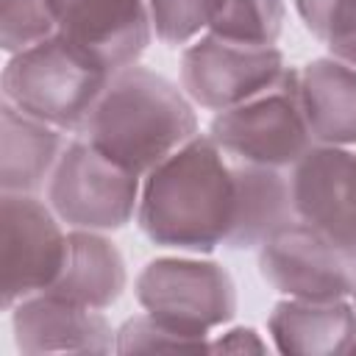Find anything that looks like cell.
Segmentation results:
<instances>
[{"mask_svg":"<svg viewBox=\"0 0 356 356\" xmlns=\"http://www.w3.org/2000/svg\"><path fill=\"white\" fill-rule=\"evenodd\" d=\"M234 206V161L200 131L142 178L136 225L159 248L209 256L225 245Z\"/></svg>","mask_w":356,"mask_h":356,"instance_id":"6da1fadb","label":"cell"},{"mask_svg":"<svg viewBox=\"0 0 356 356\" xmlns=\"http://www.w3.org/2000/svg\"><path fill=\"white\" fill-rule=\"evenodd\" d=\"M195 134H200L197 106L184 86L145 64H131L111 75L75 136L145 178Z\"/></svg>","mask_w":356,"mask_h":356,"instance_id":"7a4b0ae2","label":"cell"},{"mask_svg":"<svg viewBox=\"0 0 356 356\" xmlns=\"http://www.w3.org/2000/svg\"><path fill=\"white\" fill-rule=\"evenodd\" d=\"M114 72L72 47L61 33L8 56L3 67V100L19 111L81 134Z\"/></svg>","mask_w":356,"mask_h":356,"instance_id":"3957f363","label":"cell"},{"mask_svg":"<svg viewBox=\"0 0 356 356\" xmlns=\"http://www.w3.org/2000/svg\"><path fill=\"white\" fill-rule=\"evenodd\" d=\"M134 298L142 312L203 342L225 328L239 306L231 273L200 253L150 259L134 281Z\"/></svg>","mask_w":356,"mask_h":356,"instance_id":"277c9868","label":"cell"},{"mask_svg":"<svg viewBox=\"0 0 356 356\" xmlns=\"http://www.w3.org/2000/svg\"><path fill=\"white\" fill-rule=\"evenodd\" d=\"M209 136L231 161L292 170L314 145L300 100V72L286 67L284 75L253 100L217 111Z\"/></svg>","mask_w":356,"mask_h":356,"instance_id":"5b68a950","label":"cell"},{"mask_svg":"<svg viewBox=\"0 0 356 356\" xmlns=\"http://www.w3.org/2000/svg\"><path fill=\"white\" fill-rule=\"evenodd\" d=\"M142 178L108 159L83 136H70L44 197L67 228L120 231L136 222Z\"/></svg>","mask_w":356,"mask_h":356,"instance_id":"8992f818","label":"cell"},{"mask_svg":"<svg viewBox=\"0 0 356 356\" xmlns=\"http://www.w3.org/2000/svg\"><path fill=\"white\" fill-rule=\"evenodd\" d=\"M70 228L33 192H0V267L3 309L47 292L67 261Z\"/></svg>","mask_w":356,"mask_h":356,"instance_id":"52a82bcc","label":"cell"},{"mask_svg":"<svg viewBox=\"0 0 356 356\" xmlns=\"http://www.w3.org/2000/svg\"><path fill=\"white\" fill-rule=\"evenodd\" d=\"M286 67L278 44H242L206 31L181 47L178 78L197 108L217 114L267 92Z\"/></svg>","mask_w":356,"mask_h":356,"instance_id":"ba28073f","label":"cell"},{"mask_svg":"<svg viewBox=\"0 0 356 356\" xmlns=\"http://www.w3.org/2000/svg\"><path fill=\"white\" fill-rule=\"evenodd\" d=\"M261 278L298 300H345L356 286V256L300 217L278 228L259 250Z\"/></svg>","mask_w":356,"mask_h":356,"instance_id":"9c48e42d","label":"cell"},{"mask_svg":"<svg viewBox=\"0 0 356 356\" xmlns=\"http://www.w3.org/2000/svg\"><path fill=\"white\" fill-rule=\"evenodd\" d=\"M53 11L56 33L108 72L139 64L156 39L147 0H53Z\"/></svg>","mask_w":356,"mask_h":356,"instance_id":"30bf717a","label":"cell"},{"mask_svg":"<svg viewBox=\"0 0 356 356\" xmlns=\"http://www.w3.org/2000/svg\"><path fill=\"white\" fill-rule=\"evenodd\" d=\"M289 178L298 217L356 256V147L314 142Z\"/></svg>","mask_w":356,"mask_h":356,"instance_id":"8fae6325","label":"cell"},{"mask_svg":"<svg viewBox=\"0 0 356 356\" xmlns=\"http://www.w3.org/2000/svg\"><path fill=\"white\" fill-rule=\"evenodd\" d=\"M8 314L19 353H117V328L103 309L39 292L19 300Z\"/></svg>","mask_w":356,"mask_h":356,"instance_id":"7c38bea8","label":"cell"},{"mask_svg":"<svg viewBox=\"0 0 356 356\" xmlns=\"http://www.w3.org/2000/svg\"><path fill=\"white\" fill-rule=\"evenodd\" d=\"M267 334L278 353L334 356L348 353L356 339V306L345 300H298L281 298L270 317Z\"/></svg>","mask_w":356,"mask_h":356,"instance_id":"4fadbf2b","label":"cell"},{"mask_svg":"<svg viewBox=\"0 0 356 356\" xmlns=\"http://www.w3.org/2000/svg\"><path fill=\"white\" fill-rule=\"evenodd\" d=\"M236 206L225 250H259L278 228L298 220L289 170L234 161Z\"/></svg>","mask_w":356,"mask_h":356,"instance_id":"5bb4252c","label":"cell"},{"mask_svg":"<svg viewBox=\"0 0 356 356\" xmlns=\"http://www.w3.org/2000/svg\"><path fill=\"white\" fill-rule=\"evenodd\" d=\"M70 134L53 128L17 106H0V192L42 195Z\"/></svg>","mask_w":356,"mask_h":356,"instance_id":"9a60e30c","label":"cell"},{"mask_svg":"<svg viewBox=\"0 0 356 356\" xmlns=\"http://www.w3.org/2000/svg\"><path fill=\"white\" fill-rule=\"evenodd\" d=\"M125 286H128V267L114 239L103 231L70 228L64 270L47 292L106 312L122 298Z\"/></svg>","mask_w":356,"mask_h":356,"instance_id":"2e32d148","label":"cell"},{"mask_svg":"<svg viewBox=\"0 0 356 356\" xmlns=\"http://www.w3.org/2000/svg\"><path fill=\"white\" fill-rule=\"evenodd\" d=\"M300 100L317 145L356 147V67L320 56L300 70Z\"/></svg>","mask_w":356,"mask_h":356,"instance_id":"e0dca14e","label":"cell"},{"mask_svg":"<svg viewBox=\"0 0 356 356\" xmlns=\"http://www.w3.org/2000/svg\"><path fill=\"white\" fill-rule=\"evenodd\" d=\"M286 0H222L209 33L242 44H278Z\"/></svg>","mask_w":356,"mask_h":356,"instance_id":"ac0fdd59","label":"cell"},{"mask_svg":"<svg viewBox=\"0 0 356 356\" xmlns=\"http://www.w3.org/2000/svg\"><path fill=\"white\" fill-rule=\"evenodd\" d=\"M56 33L53 0H0V47L22 53Z\"/></svg>","mask_w":356,"mask_h":356,"instance_id":"d6986e66","label":"cell"},{"mask_svg":"<svg viewBox=\"0 0 356 356\" xmlns=\"http://www.w3.org/2000/svg\"><path fill=\"white\" fill-rule=\"evenodd\" d=\"M139 350H209V342L172 328L147 312H139L117 325V353Z\"/></svg>","mask_w":356,"mask_h":356,"instance_id":"ffe728a7","label":"cell"},{"mask_svg":"<svg viewBox=\"0 0 356 356\" xmlns=\"http://www.w3.org/2000/svg\"><path fill=\"white\" fill-rule=\"evenodd\" d=\"M303 28L325 50L356 39V0H292Z\"/></svg>","mask_w":356,"mask_h":356,"instance_id":"44dd1931","label":"cell"},{"mask_svg":"<svg viewBox=\"0 0 356 356\" xmlns=\"http://www.w3.org/2000/svg\"><path fill=\"white\" fill-rule=\"evenodd\" d=\"M209 350H222V353H267L270 345L261 339V334L250 325H231L220 328L209 339Z\"/></svg>","mask_w":356,"mask_h":356,"instance_id":"7402d4cb","label":"cell"},{"mask_svg":"<svg viewBox=\"0 0 356 356\" xmlns=\"http://www.w3.org/2000/svg\"><path fill=\"white\" fill-rule=\"evenodd\" d=\"M328 56H334V58H339V61H345V64L356 67V39H350V42H345V44H337V47H331V50H328Z\"/></svg>","mask_w":356,"mask_h":356,"instance_id":"603a6c76","label":"cell"},{"mask_svg":"<svg viewBox=\"0 0 356 356\" xmlns=\"http://www.w3.org/2000/svg\"><path fill=\"white\" fill-rule=\"evenodd\" d=\"M348 353H356V339H353V345H350V350Z\"/></svg>","mask_w":356,"mask_h":356,"instance_id":"cb8c5ba5","label":"cell"},{"mask_svg":"<svg viewBox=\"0 0 356 356\" xmlns=\"http://www.w3.org/2000/svg\"><path fill=\"white\" fill-rule=\"evenodd\" d=\"M350 300H353V306H356V286H353V295H350Z\"/></svg>","mask_w":356,"mask_h":356,"instance_id":"d4e9b609","label":"cell"}]
</instances>
